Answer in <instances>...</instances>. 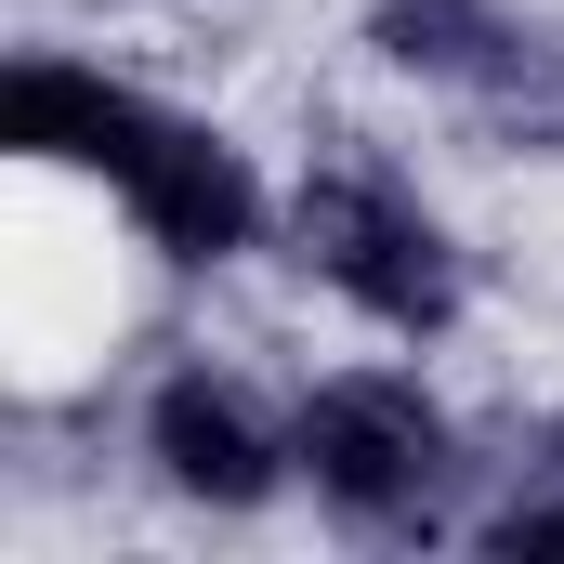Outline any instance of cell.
<instances>
[{
    "mask_svg": "<svg viewBox=\"0 0 564 564\" xmlns=\"http://www.w3.org/2000/svg\"><path fill=\"white\" fill-rule=\"evenodd\" d=\"M0 144H13L26 171L93 184L171 276H237V263H263V250H276V210H289V184L224 132L210 106H171V93H144L119 66H93V53H13V79H0Z\"/></svg>",
    "mask_w": 564,
    "mask_h": 564,
    "instance_id": "obj_1",
    "label": "cell"
},
{
    "mask_svg": "<svg viewBox=\"0 0 564 564\" xmlns=\"http://www.w3.org/2000/svg\"><path fill=\"white\" fill-rule=\"evenodd\" d=\"M276 250L315 302H341L355 328H381L394 355H433L459 341L473 315V250L459 224L433 210V184L368 132H328L302 171H289V210H276Z\"/></svg>",
    "mask_w": 564,
    "mask_h": 564,
    "instance_id": "obj_2",
    "label": "cell"
},
{
    "mask_svg": "<svg viewBox=\"0 0 564 564\" xmlns=\"http://www.w3.org/2000/svg\"><path fill=\"white\" fill-rule=\"evenodd\" d=\"M302 433V499L315 525L368 539V552H421V539H473L486 499V433L433 394L421 368H328L289 394Z\"/></svg>",
    "mask_w": 564,
    "mask_h": 564,
    "instance_id": "obj_3",
    "label": "cell"
},
{
    "mask_svg": "<svg viewBox=\"0 0 564 564\" xmlns=\"http://www.w3.org/2000/svg\"><path fill=\"white\" fill-rule=\"evenodd\" d=\"M132 473L197 525H263L276 499H302V433H289V408L250 368L171 355L132 394Z\"/></svg>",
    "mask_w": 564,
    "mask_h": 564,
    "instance_id": "obj_4",
    "label": "cell"
},
{
    "mask_svg": "<svg viewBox=\"0 0 564 564\" xmlns=\"http://www.w3.org/2000/svg\"><path fill=\"white\" fill-rule=\"evenodd\" d=\"M459 119H473L486 158L564 171V13H512V40L486 53V79L459 93Z\"/></svg>",
    "mask_w": 564,
    "mask_h": 564,
    "instance_id": "obj_5",
    "label": "cell"
},
{
    "mask_svg": "<svg viewBox=\"0 0 564 564\" xmlns=\"http://www.w3.org/2000/svg\"><path fill=\"white\" fill-rule=\"evenodd\" d=\"M512 13H525V0H355V40H368L381 79L459 106V93L486 79V53L512 40Z\"/></svg>",
    "mask_w": 564,
    "mask_h": 564,
    "instance_id": "obj_6",
    "label": "cell"
},
{
    "mask_svg": "<svg viewBox=\"0 0 564 564\" xmlns=\"http://www.w3.org/2000/svg\"><path fill=\"white\" fill-rule=\"evenodd\" d=\"M473 552H564V408L486 433V499H473Z\"/></svg>",
    "mask_w": 564,
    "mask_h": 564,
    "instance_id": "obj_7",
    "label": "cell"
}]
</instances>
